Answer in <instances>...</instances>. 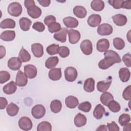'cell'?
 Wrapping results in <instances>:
<instances>
[{
  "mask_svg": "<svg viewBox=\"0 0 131 131\" xmlns=\"http://www.w3.org/2000/svg\"><path fill=\"white\" fill-rule=\"evenodd\" d=\"M91 6L94 11H100L104 8V3L101 0H94L91 2Z\"/></svg>",
  "mask_w": 131,
  "mask_h": 131,
  "instance_id": "1f68e13d",
  "label": "cell"
},
{
  "mask_svg": "<svg viewBox=\"0 0 131 131\" xmlns=\"http://www.w3.org/2000/svg\"><path fill=\"white\" fill-rule=\"evenodd\" d=\"M73 13L78 18H84L87 14L86 9L81 6H76L73 9Z\"/></svg>",
  "mask_w": 131,
  "mask_h": 131,
  "instance_id": "603a6c76",
  "label": "cell"
},
{
  "mask_svg": "<svg viewBox=\"0 0 131 131\" xmlns=\"http://www.w3.org/2000/svg\"><path fill=\"white\" fill-rule=\"evenodd\" d=\"M31 51L34 56L37 58L41 57L43 54V48L39 43H35L31 45Z\"/></svg>",
  "mask_w": 131,
  "mask_h": 131,
  "instance_id": "7c38bea8",
  "label": "cell"
},
{
  "mask_svg": "<svg viewBox=\"0 0 131 131\" xmlns=\"http://www.w3.org/2000/svg\"><path fill=\"white\" fill-rule=\"evenodd\" d=\"M1 49H0V58L2 59L6 55V49L3 46H1L0 47Z\"/></svg>",
  "mask_w": 131,
  "mask_h": 131,
  "instance_id": "6f0895ef",
  "label": "cell"
},
{
  "mask_svg": "<svg viewBox=\"0 0 131 131\" xmlns=\"http://www.w3.org/2000/svg\"><path fill=\"white\" fill-rule=\"evenodd\" d=\"M119 75L120 80L123 82H125L128 81L130 76V73L127 68H121L119 71Z\"/></svg>",
  "mask_w": 131,
  "mask_h": 131,
  "instance_id": "d4e9b609",
  "label": "cell"
},
{
  "mask_svg": "<svg viewBox=\"0 0 131 131\" xmlns=\"http://www.w3.org/2000/svg\"><path fill=\"white\" fill-rule=\"evenodd\" d=\"M8 104L7 100L5 98L1 97L0 98V108L1 110L4 109Z\"/></svg>",
  "mask_w": 131,
  "mask_h": 131,
  "instance_id": "f5cc1de1",
  "label": "cell"
},
{
  "mask_svg": "<svg viewBox=\"0 0 131 131\" xmlns=\"http://www.w3.org/2000/svg\"><path fill=\"white\" fill-rule=\"evenodd\" d=\"M62 107V103L59 100H54L52 101L50 104V108L52 112L54 113H59Z\"/></svg>",
  "mask_w": 131,
  "mask_h": 131,
  "instance_id": "e575fe53",
  "label": "cell"
},
{
  "mask_svg": "<svg viewBox=\"0 0 131 131\" xmlns=\"http://www.w3.org/2000/svg\"><path fill=\"white\" fill-rule=\"evenodd\" d=\"M59 46L58 45L52 44L48 46L47 49V52L50 55H53L58 53Z\"/></svg>",
  "mask_w": 131,
  "mask_h": 131,
  "instance_id": "60d3db41",
  "label": "cell"
},
{
  "mask_svg": "<svg viewBox=\"0 0 131 131\" xmlns=\"http://www.w3.org/2000/svg\"><path fill=\"white\" fill-rule=\"evenodd\" d=\"M68 33V29L66 28H62L59 32H57L54 34V38L56 40L61 42H64L67 39V35Z\"/></svg>",
  "mask_w": 131,
  "mask_h": 131,
  "instance_id": "2e32d148",
  "label": "cell"
},
{
  "mask_svg": "<svg viewBox=\"0 0 131 131\" xmlns=\"http://www.w3.org/2000/svg\"><path fill=\"white\" fill-rule=\"evenodd\" d=\"M63 22L64 25L69 28H76L78 25V21L74 17L68 16L63 19Z\"/></svg>",
  "mask_w": 131,
  "mask_h": 131,
  "instance_id": "ac0fdd59",
  "label": "cell"
},
{
  "mask_svg": "<svg viewBox=\"0 0 131 131\" xmlns=\"http://www.w3.org/2000/svg\"><path fill=\"white\" fill-rule=\"evenodd\" d=\"M100 101L104 105H107L108 103L112 100H114L113 95L109 92H104L100 96Z\"/></svg>",
  "mask_w": 131,
  "mask_h": 131,
  "instance_id": "d590c367",
  "label": "cell"
},
{
  "mask_svg": "<svg viewBox=\"0 0 131 131\" xmlns=\"http://www.w3.org/2000/svg\"><path fill=\"white\" fill-rule=\"evenodd\" d=\"M112 19L115 24L118 26H124L127 21L126 16L121 14H117L113 16Z\"/></svg>",
  "mask_w": 131,
  "mask_h": 131,
  "instance_id": "5bb4252c",
  "label": "cell"
},
{
  "mask_svg": "<svg viewBox=\"0 0 131 131\" xmlns=\"http://www.w3.org/2000/svg\"><path fill=\"white\" fill-rule=\"evenodd\" d=\"M18 126L24 130H29L31 129L33 124L32 121L27 117H22L18 121Z\"/></svg>",
  "mask_w": 131,
  "mask_h": 131,
  "instance_id": "5b68a950",
  "label": "cell"
},
{
  "mask_svg": "<svg viewBox=\"0 0 131 131\" xmlns=\"http://www.w3.org/2000/svg\"><path fill=\"white\" fill-rule=\"evenodd\" d=\"M80 49L84 54L86 55H90L93 51L92 42L88 39L83 40L80 43Z\"/></svg>",
  "mask_w": 131,
  "mask_h": 131,
  "instance_id": "52a82bcc",
  "label": "cell"
},
{
  "mask_svg": "<svg viewBox=\"0 0 131 131\" xmlns=\"http://www.w3.org/2000/svg\"><path fill=\"white\" fill-rule=\"evenodd\" d=\"M24 73L29 79L35 78L37 74L36 68L33 64H27L24 67Z\"/></svg>",
  "mask_w": 131,
  "mask_h": 131,
  "instance_id": "ba28073f",
  "label": "cell"
},
{
  "mask_svg": "<svg viewBox=\"0 0 131 131\" xmlns=\"http://www.w3.org/2000/svg\"><path fill=\"white\" fill-rule=\"evenodd\" d=\"M65 103L68 107L74 108L78 105L79 101L76 97L73 96H69L65 99Z\"/></svg>",
  "mask_w": 131,
  "mask_h": 131,
  "instance_id": "cb8c5ba5",
  "label": "cell"
},
{
  "mask_svg": "<svg viewBox=\"0 0 131 131\" xmlns=\"http://www.w3.org/2000/svg\"><path fill=\"white\" fill-rule=\"evenodd\" d=\"M123 98L126 100H130L131 99V85H129L124 90L122 94Z\"/></svg>",
  "mask_w": 131,
  "mask_h": 131,
  "instance_id": "7dc6e473",
  "label": "cell"
},
{
  "mask_svg": "<svg viewBox=\"0 0 131 131\" xmlns=\"http://www.w3.org/2000/svg\"><path fill=\"white\" fill-rule=\"evenodd\" d=\"M92 108L91 103L88 101H85L81 103L78 106V109L84 112H89Z\"/></svg>",
  "mask_w": 131,
  "mask_h": 131,
  "instance_id": "7bdbcfd3",
  "label": "cell"
},
{
  "mask_svg": "<svg viewBox=\"0 0 131 131\" xmlns=\"http://www.w3.org/2000/svg\"><path fill=\"white\" fill-rule=\"evenodd\" d=\"M48 30L50 32L53 33L55 32H57L60 30L61 29V25L59 23L57 22H54L50 25H49L48 26Z\"/></svg>",
  "mask_w": 131,
  "mask_h": 131,
  "instance_id": "b9f144b4",
  "label": "cell"
},
{
  "mask_svg": "<svg viewBox=\"0 0 131 131\" xmlns=\"http://www.w3.org/2000/svg\"><path fill=\"white\" fill-rule=\"evenodd\" d=\"M32 28L38 32H43L45 30V26L42 23L37 21L33 24Z\"/></svg>",
  "mask_w": 131,
  "mask_h": 131,
  "instance_id": "c3c4849f",
  "label": "cell"
},
{
  "mask_svg": "<svg viewBox=\"0 0 131 131\" xmlns=\"http://www.w3.org/2000/svg\"><path fill=\"white\" fill-rule=\"evenodd\" d=\"M130 121V117L129 115L127 114H121L118 119V121L121 126H124L129 122Z\"/></svg>",
  "mask_w": 131,
  "mask_h": 131,
  "instance_id": "ab89813d",
  "label": "cell"
},
{
  "mask_svg": "<svg viewBox=\"0 0 131 131\" xmlns=\"http://www.w3.org/2000/svg\"><path fill=\"white\" fill-rule=\"evenodd\" d=\"M122 8L124 9H131V1H123Z\"/></svg>",
  "mask_w": 131,
  "mask_h": 131,
  "instance_id": "11a10c76",
  "label": "cell"
},
{
  "mask_svg": "<svg viewBox=\"0 0 131 131\" xmlns=\"http://www.w3.org/2000/svg\"><path fill=\"white\" fill-rule=\"evenodd\" d=\"M21 66V61L18 57H12L8 61V67L11 70H18L20 69Z\"/></svg>",
  "mask_w": 131,
  "mask_h": 131,
  "instance_id": "9c48e42d",
  "label": "cell"
},
{
  "mask_svg": "<svg viewBox=\"0 0 131 131\" xmlns=\"http://www.w3.org/2000/svg\"><path fill=\"white\" fill-rule=\"evenodd\" d=\"M83 89L87 92H92L95 89V80L92 78L86 79L83 85Z\"/></svg>",
  "mask_w": 131,
  "mask_h": 131,
  "instance_id": "83f0119b",
  "label": "cell"
},
{
  "mask_svg": "<svg viewBox=\"0 0 131 131\" xmlns=\"http://www.w3.org/2000/svg\"><path fill=\"white\" fill-rule=\"evenodd\" d=\"M114 47L117 50H122L124 48L125 42L121 38L116 37L113 39Z\"/></svg>",
  "mask_w": 131,
  "mask_h": 131,
  "instance_id": "f35d334b",
  "label": "cell"
},
{
  "mask_svg": "<svg viewBox=\"0 0 131 131\" xmlns=\"http://www.w3.org/2000/svg\"><path fill=\"white\" fill-rule=\"evenodd\" d=\"M107 127L110 131H119L120 128L115 122L112 121L111 123L107 124Z\"/></svg>",
  "mask_w": 131,
  "mask_h": 131,
  "instance_id": "f907efd6",
  "label": "cell"
},
{
  "mask_svg": "<svg viewBox=\"0 0 131 131\" xmlns=\"http://www.w3.org/2000/svg\"><path fill=\"white\" fill-rule=\"evenodd\" d=\"M32 116L37 119L42 118L46 113V108L41 104H37L33 107L31 110Z\"/></svg>",
  "mask_w": 131,
  "mask_h": 131,
  "instance_id": "277c9868",
  "label": "cell"
},
{
  "mask_svg": "<svg viewBox=\"0 0 131 131\" xmlns=\"http://www.w3.org/2000/svg\"><path fill=\"white\" fill-rule=\"evenodd\" d=\"M59 61V59L57 56L50 57L48 58L45 63V66L48 69H53L58 64Z\"/></svg>",
  "mask_w": 131,
  "mask_h": 131,
  "instance_id": "d6a6232c",
  "label": "cell"
},
{
  "mask_svg": "<svg viewBox=\"0 0 131 131\" xmlns=\"http://www.w3.org/2000/svg\"><path fill=\"white\" fill-rule=\"evenodd\" d=\"M6 111L10 116H15L17 114L19 111V107L15 103L11 102L7 105Z\"/></svg>",
  "mask_w": 131,
  "mask_h": 131,
  "instance_id": "f1b7e54d",
  "label": "cell"
},
{
  "mask_svg": "<svg viewBox=\"0 0 131 131\" xmlns=\"http://www.w3.org/2000/svg\"><path fill=\"white\" fill-rule=\"evenodd\" d=\"M10 78V75L8 72L6 71H1L0 72V83L1 84L7 82Z\"/></svg>",
  "mask_w": 131,
  "mask_h": 131,
  "instance_id": "ee69618b",
  "label": "cell"
},
{
  "mask_svg": "<svg viewBox=\"0 0 131 131\" xmlns=\"http://www.w3.org/2000/svg\"><path fill=\"white\" fill-rule=\"evenodd\" d=\"M28 77L21 71L19 70L16 77L15 83L17 85L21 87L25 86L28 83Z\"/></svg>",
  "mask_w": 131,
  "mask_h": 131,
  "instance_id": "30bf717a",
  "label": "cell"
},
{
  "mask_svg": "<svg viewBox=\"0 0 131 131\" xmlns=\"http://www.w3.org/2000/svg\"><path fill=\"white\" fill-rule=\"evenodd\" d=\"M7 10L9 14L11 16L17 17L21 14L23 8L19 3L14 2L9 4Z\"/></svg>",
  "mask_w": 131,
  "mask_h": 131,
  "instance_id": "7a4b0ae2",
  "label": "cell"
},
{
  "mask_svg": "<svg viewBox=\"0 0 131 131\" xmlns=\"http://www.w3.org/2000/svg\"><path fill=\"white\" fill-rule=\"evenodd\" d=\"M130 123H128L127 124H126L125 125H124L125 126L124 127L123 130H130Z\"/></svg>",
  "mask_w": 131,
  "mask_h": 131,
  "instance_id": "91938a15",
  "label": "cell"
},
{
  "mask_svg": "<svg viewBox=\"0 0 131 131\" xmlns=\"http://www.w3.org/2000/svg\"><path fill=\"white\" fill-rule=\"evenodd\" d=\"M107 130V126L105 125H101L99 126V127L98 128L96 129V130H104V131H106Z\"/></svg>",
  "mask_w": 131,
  "mask_h": 131,
  "instance_id": "680465c9",
  "label": "cell"
},
{
  "mask_svg": "<svg viewBox=\"0 0 131 131\" xmlns=\"http://www.w3.org/2000/svg\"><path fill=\"white\" fill-rule=\"evenodd\" d=\"M54 22H56V18L53 15L47 16L44 19V23L47 26Z\"/></svg>",
  "mask_w": 131,
  "mask_h": 131,
  "instance_id": "816d5d0a",
  "label": "cell"
},
{
  "mask_svg": "<svg viewBox=\"0 0 131 131\" xmlns=\"http://www.w3.org/2000/svg\"><path fill=\"white\" fill-rule=\"evenodd\" d=\"M19 24L21 29L23 31H26L29 30L32 21L27 17H22L19 19Z\"/></svg>",
  "mask_w": 131,
  "mask_h": 131,
  "instance_id": "f546056e",
  "label": "cell"
},
{
  "mask_svg": "<svg viewBox=\"0 0 131 131\" xmlns=\"http://www.w3.org/2000/svg\"><path fill=\"white\" fill-rule=\"evenodd\" d=\"M15 37V32L13 30H6L3 32L0 36V38L5 41H10L13 40Z\"/></svg>",
  "mask_w": 131,
  "mask_h": 131,
  "instance_id": "ffe728a7",
  "label": "cell"
},
{
  "mask_svg": "<svg viewBox=\"0 0 131 131\" xmlns=\"http://www.w3.org/2000/svg\"><path fill=\"white\" fill-rule=\"evenodd\" d=\"M107 106H108L109 110L114 113H117L121 109V107L119 103L114 100L111 101Z\"/></svg>",
  "mask_w": 131,
  "mask_h": 131,
  "instance_id": "74e56055",
  "label": "cell"
},
{
  "mask_svg": "<svg viewBox=\"0 0 131 131\" xmlns=\"http://www.w3.org/2000/svg\"><path fill=\"white\" fill-rule=\"evenodd\" d=\"M113 27L108 24L104 23L99 26L97 28V33L101 36L109 35L113 32Z\"/></svg>",
  "mask_w": 131,
  "mask_h": 131,
  "instance_id": "8992f818",
  "label": "cell"
},
{
  "mask_svg": "<svg viewBox=\"0 0 131 131\" xmlns=\"http://www.w3.org/2000/svg\"><path fill=\"white\" fill-rule=\"evenodd\" d=\"M49 77L50 79L56 81L59 80L62 76L61 71L60 68L52 69L49 72Z\"/></svg>",
  "mask_w": 131,
  "mask_h": 131,
  "instance_id": "44dd1931",
  "label": "cell"
},
{
  "mask_svg": "<svg viewBox=\"0 0 131 131\" xmlns=\"http://www.w3.org/2000/svg\"><path fill=\"white\" fill-rule=\"evenodd\" d=\"M3 92L7 95H11L15 92L17 90V86L16 83L11 81L5 85L3 88Z\"/></svg>",
  "mask_w": 131,
  "mask_h": 131,
  "instance_id": "d6986e66",
  "label": "cell"
},
{
  "mask_svg": "<svg viewBox=\"0 0 131 131\" xmlns=\"http://www.w3.org/2000/svg\"><path fill=\"white\" fill-rule=\"evenodd\" d=\"M58 54L62 58H66L69 55L70 50L67 47L61 46L59 47Z\"/></svg>",
  "mask_w": 131,
  "mask_h": 131,
  "instance_id": "f6af8a7d",
  "label": "cell"
},
{
  "mask_svg": "<svg viewBox=\"0 0 131 131\" xmlns=\"http://www.w3.org/2000/svg\"><path fill=\"white\" fill-rule=\"evenodd\" d=\"M130 53H127L123 55L122 57V60L124 64L127 67H130L131 66V60H130Z\"/></svg>",
  "mask_w": 131,
  "mask_h": 131,
  "instance_id": "681fc988",
  "label": "cell"
},
{
  "mask_svg": "<svg viewBox=\"0 0 131 131\" xmlns=\"http://www.w3.org/2000/svg\"><path fill=\"white\" fill-rule=\"evenodd\" d=\"M97 50L100 52H106L110 47V42L108 39L102 38L99 39L97 42Z\"/></svg>",
  "mask_w": 131,
  "mask_h": 131,
  "instance_id": "4fadbf2b",
  "label": "cell"
},
{
  "mask_svg": "<svg viewBox=\"0 0 131 131\" xmlns=\"http://www.w3.org/2000/svg\"><path fill=\"white\" fill-rule=\"evenodd\" d=\"M105 113L104 107L101 104H98L95 107L93 111V116L97 119H100Z\"/></svg>",
  "mask_w": 131,
  "mask_h": 131,
  "instance_id": "484cf974",
  "label": "cell"
},
{
  "mask_svg": "<svg viewBox=\"0 0 131 131\" xmlns=\"http://www.w3.org/2000/svg\"><path fill=\"white\" fill-rule=\"evenodd\" d=\"M37 131H51L52 130L51 124L47 121H42L39 123L37 127Z\"/></svg>",
  "mask_w": 131,
  "mask_h": 131,
  "instance_id": "8d00e7d4",
  "label": "cell"
},
{
  "mask_svg": "<svg viewBox=\"0 0 131 131\" xmlns=\"http://www.w3.org/2000/svg\"><path fill=\"white\" fill-rule=\"evenodd\" d=\"M101 21V16L99 14H92L88 19V24L92 27H96L99 26Z\"/></svg>",
  "mask_w": 131,
  "mask_h": 131,
  "instance_id": "9a60e30c",
  "label": "cell"
},
{
  "mask_svg": "<svg viewBox=\"0 0 131 131\" xmlns=\"http://www.w3.org/2000/svg\"><path fill=\"white\" fill-rule=\"evenodd\" d=\"M69 42L72 44H75L78 42L80 39V33L76 30L70 29L68 31Z\"/></svg>",
  "mask_w": 131,
  "mask_h": 131,
  "instance_id": "8fae6325",
  "label": "cell"
},
{
  "mask_svg": "<svg viewBox=\"0 0 131 131\" xmlns=\"http://www.w3.org/2000/svg\"><path fill=\"white\" fill-rule=\"evenodd\" d=\"M123 0H110L108 1L109 4L113 7L114 8L119 9L122 8Z\"/></svg>",
  "mask_w": 131,
  "mask_h": 131,
  "instance_id": "bcb514c9",
  "label": "cell"
},
{
  "mask_svg": "<svg viewBox=\"0 0 131 131\" xmlns=\"http://www.w3.org/2000/svg\"><path fill=\"white\" fill-rule=\"evenodd\" d=\"M35 5V4L34 1L32 0H26L24 2V5L25 7L27 8V9Z\"/></svg>",
  "mask_w": 131,
  "mask_h": 131,
  "instance_id": "db71d44e",
  "label": "cell"
},
{
  "mask_svg": "<svg viewBox=\"0 0 131 131\" xmlns=\"http://www.w3.org/2000/svg\"><path fill=\"white\" fill-rule=\"evenodd\" d=\"M28 15L33 18H37L41 14V10L35 5L27 9Z\"/></svg>",
  "mask_w": 131,
  "mask_h": 131,
  "instance_id": "e0dca14e",
  "label": "cell"
},
{
  "mask_svg": "<svg viewBox=\"0 0 131 131\" xmlns=\"http://www.w3.org/2000/svg\"><path fill=\"white\" fill-rule=\"evenodd\" d=\"M38 2L39 3L40 5L43 7H48L50 5L51 1L50 0H38Z\"/></svg>",
  "mask_w": 131,
  "mask_h": 131,
  "instance_id": "9f6ffc18",
  "label": "cell"
},
{
  "mask_svg": "<svg viewBox=\"0 0 131 131\" xmlns=\"http://www.w3.org/2000/svg\"><path fill=\"white\" fill-rule=\"evenodd\" d=\"M86 118L84 115L78 113L75 117L74 124L77 127H80L86 124Z\"/></svg>",
  "mask_w": 131,
  "mask_h": 131,
  "instance_id": "7402d4cb",
  "label": "cell"
},
{
  "mask_svg": "<svg viewBox=\"0 0 131 131\" xmlns=\"http://www.w3.org/2000/svg\"><path fill=\"white\" fill-rule=\"evenodd\" d=\"M112 83V80L100 81L97 84V89L100 92H105L109 89Z\"/></svg>",
  "mask_w": 131,
  "mask_h": 131,
  "instance_id": "4316f807",
  "label": "cell"
},
{
  "mask_svg": "<svg viewBox=\"0 0 131 131\" xmlns=\"http://www.w3.org/2000/svg\"><path fill=\"white\" fill-rule=\"evenodd\" d=\"M18 58L20 59L21 62H27L30 60L31 55L28 52L25 50L23 47H22L18 54Z\"/></svg>",
  "mask_w": 131,
  "mask_h": 131,
  "instance_id": "836d02e7",
  "label": "cell"
},
{
  "mask_svg": "<svg viewBox=\"0 0 131 131\" xmlns=\"http://www.w3.org/2000/svg\"><path fill=\"white\" fill-rule=\"evenodd\" d=\"M77 70L72 67L67 68L64 70L65 79L69 82H73L76 80L77 77Z\"/></svg>",
  "mask_w": 131,
  "mask_h": 131,
  "instance_id": "3957f363",
  "label": "cell"
},
{
  "mask_svg": "<svg viewBox=\"0 0 131 131\" xmlns=\"http://www.w3.org/2000/svg\"><path fill=\"white\" fill-rule=\"evenodd\" d=\"M104 58L98 63V67L102 70L108 69L114 63H120L121 59L119 55L113 50H108L104 53Z\"/></svg>",
  "mask_w": 131,
  "mask_h": 131,
  "instance_id": "6da1fadb",
  "label": "cell"
},
{
  "mask_svg": "<svg viewBox=\"0 0 131 131\" xmlns=\"http://www.w3.org/2000/svg\"><path fill=\"white\" fill-rule=\"evenodd\" d=\"M15 22L11 18H6L3 20L0 24V27L2 29L6 28H14L15 27Z\"/></svg>",
  "mask_w": 131,
  "mask_h": 131,
  "instance_id": "4dcf8cb0",
  "label": "cell"
}]
</instances>
